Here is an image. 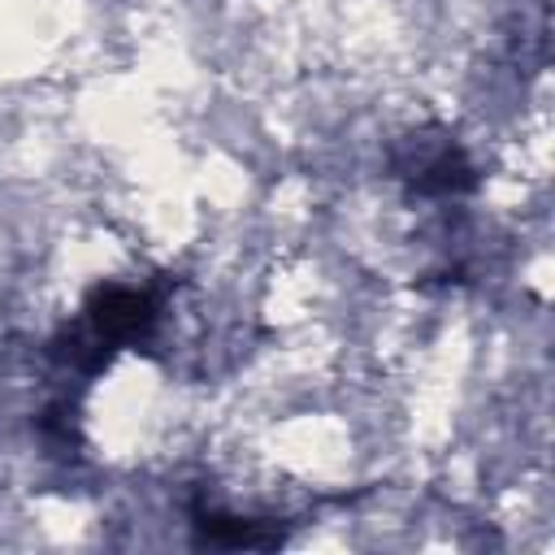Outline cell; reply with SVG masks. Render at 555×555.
Segmentation results:
<instances>
[{
	"label": "cell",
	"mask_w": 555,
	"mask_h": 555,
	"mask_svg": "<svg viewBox=\"0 0 555 555\" xmlns=\"http://www.w3.org/2000/svg\"><path fill=\"white\" fill-rule=\"evenodd\" d=\"M403 169L416 182V191H429V195H455V191L473 186V165H468V156L451 139H442L434 147H425L416 139L412 143V160Z\"/></svg>",
	"instance_id": "obj_2"
},
{
	"label": "cell",
	"mask_w": 555,
	"mask_h": 555,
	"mask_svg": "<svg viewBox=\"0 0 555 555\" xmlns=\"http://www.w3.org/2000/svg\"><path fill=\"white\" fill-rule=\"evenodd\" d=\"M156 317V304L152 295L134 291V286H104L91 295L87 304V343L104 356L113 351L117 343H130L139 338Z\"/></svg>",
	"instance_id": "obj_1"
}]
</instances>
